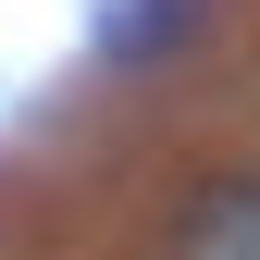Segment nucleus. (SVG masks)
Returning a JSON list of instances; mask_svg holds the SVG:
<instances>
[{
	"mask_svg": "<svg viewBox=\"0 0 260 260\" xmlns=\"http://www.w3.org/2000/svg\"><path fill=\"white\" fill-rule=\"evenodd\" d=\"M174 260H260V174H211L174 211Z\"/></svg>",
	"mask_w": 260,
	"mask_h": 260,
	"instance_id": "f257e3e1",
	"label": "nucleus"
},
{
	"mask_svg": "<svg viewBox=\"0 0 260 260\" xmlns=\"http://www.w3.org/2000/svg\"><path fill=\"white\" fill-rule=\"evenodd\" d=\"M186 25H199V0H112L100 13V62H161Z\"/></svg>",
	"mask_w": 260,
	"mask_h": 260,
	"instance_id": "f03ea898",
	"label": "nucleus"
}]
</instances>
